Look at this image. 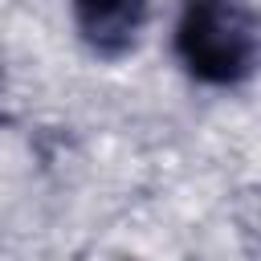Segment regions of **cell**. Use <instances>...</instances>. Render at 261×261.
Masks as SVG:
<instances>
[{
	"label": "cell",
	"mask_w": 261,
	"mask_h": 261,
	"mask_svg": "<svg viewBox=\"0 0 261 261\" xmlns=\"http://www.w3.org/2000/svg\"><path fill=\"white\" fill-rule=\"evenodd\" d=\"M77 33L106 57L122 53L135 45L143 20H147V0H73Z\"/></svg>",
	"instance_id": "cell-2"
},
{
	"label": "cell",
	"mask_w": 261,
	"mask_h": 261,
	"mask_svg": "<svg viewBox=\"0 0 261 261\" xmlns=\"http://www.w3.org/2000/svg\"><path fill=\"white\" fill-rule=\"evenodd\" d=\"M175 53L188 73L208 86H237L241 77H249L257 33L245 0H184Z\"/></svg>",
	"instance_id": "cell-1"
}]
</instances>
